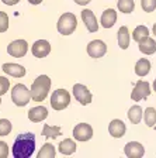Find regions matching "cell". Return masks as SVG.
Masks as SVG:
<instances>
[{"instance_id":"cell-1","label":"cell","mask_w":156,"mask_h":158,"mask_svg":"<svg viewBox=\"0 0 156 158\" xmlns=\"http://www.w3.org/2000/svg\"><path fill=\"white\" fill-rule=\"evenodd\" d=\"M13 157L14 158H30L35 151V135L33 133L18 134L13 144Z\"/></svg>"},{"instance_id":"cell-2","label":"cell","mask_w":156,"mask_h":158,"mask_svg":"<svg viewBox=\"0 0 156 158\" xmlns=\"http://www.w3.org/2000/svg\"><path fill=\"white\" fill-rule=\"evenodd\" d=\"M51 89V79L46 75H39L31 86V98L34 102H42Z\"/></svg>"},{"instance_id":"cell-3","label":"cell","mask_w":156,"mask_h":158,"mask_svg":"<svg viewBox=\"0 0 156 158\" xmlns=\"http://www.w3.org/2000/svg\"><path fill=\"white\" fill-rule=\"evenodd\" d=\"M78 27V20L73 13H63L58 20L56 28H58L59 34L62 35H69L76 30Z\"/></svg>"},{"instance_id":"cell-4","label":"cell","mask_w":156,"mask_h":158,"mask_svg":"<svg viewBox=\"0 0 156 158\" xmlns=\"http://www.w3.org/2000/svg\"><path fill=\"white\" fill-rule=\"evenodd\" d=\"M30 99H33L31 98V90H28V88L26 85L17 83L13 88V90H11V100L14 102L16 106L23 107V106H26L30 102Z\"/></svg>"},{"instance_id":"cell-5","label":"cell","mask_w":156,"mask_h":158,"mask_svg":"<svg viewBox=\"0 0 156 158\" xmlns=\"http://www.w3.org/2000/svg\"><path fill=\"white\" fill-rule=\"evenodd\" d=\"M70 103V95L65 89H56L52 92L51 96V106L55 110H63Z\"/></svg>"},{"instance_id":"cell-6","label":"cell","mask_w":156,"mask_h":158,"mask_svg":"<svg viewBox=\"0 0 156 158\" xmlns=\"http://www.w3.org/2000/svg\"><path fill=\"white\" fill-rule=\"evenodd\" d=\"M150 95V85L146 81H138L134 86V90L131 93V99L134 102H139V100H145L148 96Z\"/></svg>"},{"instance_id":"cell-7","label":"cell","mask_w":156,"mask_h":158,"mask_svg":"<svg viewBox=\"0 0 156 158\" xmlns=\"http://www.w3.org/2000/svg\"><path fill=\"white\" fill-rule=\"evenodd\" d=\"M28 51V44L26 40H16L13 43H10L7 45V52L9 55L14 56V58H23Z\"/></svg>"},{"instance_id":"cell-8","label":"cell","mask_w":156,"mask_h":158,"mask_svg":"<svg viewBox=\"0 0 156 158\" xmlns=\"http://www.w3.org/2000/svg\"><path fill=\"white\" fill-rule=\"evenodd\" d=\"M73 137L78 141H89L93 137V128L87 123H80L73 128Z\"/></svg>"},{"instance_id":"cell-9","label":"cell","mask_w":156,"mask_h":158,"mask_svg":"<svg viewBox=\"0 0 156 158\" xmlns=\"http://www.w3.org/2000/svg\"><path fill=\"white\" fill-rule=\"evenodd\" d=\"M73 96L80 105L86 106L91 102V93L85 85L82 83H76L73 85Z\"/></svg>"},{"instance_id":"cell-10","label":"cell","mask_w":156,"mask_h":158,"mask_svg":"<svg viewBox=\"0 0 156 158\" xmlns=\"http://www.w3.org/2000/svg\"><path fill=\"white\" fill-rule=\"evenodd\" d=\"M87 52L91 58H101L107 52V45L101 40H93L87 45Z\"/></svg>"},{"instance_id":"cell-11","label":"cell","mask_w":156,"mask_h":158,"mask_svg":"<svg viewBox=\"0 0 156 158\" xmlns=\"http://www.w3.org/2000/svg\"><path fill=\"white\" fill-rule=\"evenodd\" d=\"M31 52L37 58H45L49 52H51V44L46 40H38L33 44L31 47Z\"/></svg>"},{"instance_id":"cell-12","label":"cell","mask_w":156,"mask_h":158,"mask_svg":"<svg viewBox=\"0 0 156 158\" xmlns=\"http://www.w3.org/2000/svg\"><path fill=\"white\" fill-rule=\"evenodd\" d=\"M82 20L85 23L86 28H87L89 33H96L98 30V24H97V19H96L94 13L89 9H85L82 11Z\"/></svg>"},{"instance_id":"cell-13","label":"cell","mask_w":156,"mask_h":158,"mask_svg":"<svg viewBox=\"0 0 156 158\" xmlns=\"http://www.w3.org/2000/svg\"><path fill=\"white\" fill-rule=\"evenodd\" d=\"M124 152L128 158H141L143 154H145V148L141 143L138 141H131L125 145L124 148Z\"/></svg>"},{"instance_id":"cell-14","label":"cell","mask_w":156,"mask_h":158,"mask_svg":"<svg viewBox=\"0 0 156 158\" xmlns=\"http://www.w3.org/2000/svg\"><path fill=\"white\" fill-rule=\"evenodd\" d=\"M125 131H127L125 123H124L122 120H118V118L113 120V122L110 123V126H108V133L115 138H121L125 134Z\"/></svg>"},{"instance_id":"cell-15","label":"cell","mask_w":156,"mask_h":158,"mask_svg":"<svg viewBox=\"0 0 156 158\" xmlns=\"http://www.w3.org/2000/svg\"><path fill=\"white\" fill-rule=\"evenodd\" d=\"M3 71L10 76H14V78H23L26 75V68L23 65H18V64H3Z\"/></svg>"},{"instance_id":"cell-16","label":"cell","mask_w":156,"mask_h":158,"mask_svg":"<svg viewBox=\"0 0 156 158\" xmlns=\"http://www.w3.org/2000/svg\"><path fill=\"white\" fill-rule=\"evenodd\" d=\"M46 117H48V110L44 106H37V107L30 109L28 118L33 123H39V122H42V120H45Z\"/></svg>"},{"instance_id":"cell-17","label":"cell","mask_w":156,"mask_h":158,"mask_svg":"<svg viewBox=\"0 0 156 158\" xmlns=\"http://www.w3.org/2000/svg\"><path fill=\"white\" fill-rule=\"evenodd\" d=\"M139 51L146 55H152L156 52V41L153 38H150L149 35L143 37L139 41Z\"/></svg>"},{"instance_id":"cell-18","label":"cell","mask_w":156,"mask_h":158,"mask_svg":"<svg viewBox=\"0 0 156 158\" xmlns=\"http://www.w3.org/2000/svg\"><path fill=\"white\" fill-rule=\"evenodd\" d=\"M117 21V11L114 9H107L104 10L101 14V26L104 28H111Z\"/></svg>"},{"instance_id":"cell-19","label":"cell","mask_w":156,"mask_h":158,"mask_svg":"<svg viewBox=\"0 0 156 158\" xmlns=\"http://www.w3.org/2000/svg\"><path fill=\"white\" fill-rule=\"evenodd\" d=\"M76 143L72 138H65L63 141L59 143V152L63 155H72L76 151Z\"/></svg>"},{"instance_id":"cell-20","label":"cell","mask_w":156,"mask_h":158,"mask_svg":"<svg viewBox=\"0 0 156 158\" xmlns=\"http://www.w3.org/2000/svg\"><path fill=\"white\" fill-rule=\"evenodd\" d=\"M150 72V62L146 58H141L137 64H135V73L138 76H146Z\"/></svg>"},{"instance_id":"cell-21","label":"cell","mask_w":156,"mask_h":158,"mask_svg":"<svg viewBox=\"0 0 156 158\" xmlns=\"http://www.w3.org/2000/svg\"><path fill=\"white\" fill-rule=\"evenodd\" d=\"M118 45L120 48L127 49L130 47V31H128L127 26H122L120 30H118Z\"/></svg>"},{"instance_id":"cell-22","label":"cell","mask_w":156,"mask_h":158,"mask_svg":"<svg viewBox=\"0 0 156 158\" xmlns=\"http://www.w3.org/2000/svg\"><path fill=\"white\" fill-rule=\"evenodd\" d=\"M142 107L138 105L132 106V107L128 110V118L132 124H139V122L142 120Z\"/></svg>"},{"instance_id":"cell-23","label":"cell","mask_w":156,"mask_h":158,"mask_svg":"<svg viewBox=\"0 0 156 158\" xmlns=\"http://www.w3.org/2000/svg\"><path fill=\"white\" fill-rule=\"evenodd\" d=\"M42 135L45 138H56V137H59V135H61V127H59V126L44 124Z\"/></svg>"},{"instance_id":"cell-24","label":"cell","mask_w":156,"mask_h":158,"mask_svg":"<svg viewBox=\"0 0 156 158\" xmlns=\"http://www.w3.org/2000/svg\"><path fill=\"white\" fill-rule=\"evenodd\" d=\"M118 10H120L121 13H132L134 9H135V3H134V0H118Z\"/></svg>"},{"instance_id":"cell-25","label":"cell","mask_w":156,"mask_h":158,"mask_svg":"<svg viewBox=\"0 0 156 158\" xmlns=\"http://www.w3.org/2000/svg\"><path fill=\"white\" fill-rule=\"evenodd\" d=\"M143 118H145V123H146L148 127H153V124H156V109L153 107L145 109Z\"/></svg>"},{"instance_id":"cell-26","label":"cell","mask_w":156,"mask_h":158,"mask_svg":"<svg viewBox=\"0 0 156 158\" xmlns=\"http://www.w3.org/2000/svg\"><path fill=\"white\" fill-rule=\"evenodd\" d=\"M55 157V147L49 143H45L44 147L39 150L38 158H54Z\"/></svg>"},{"instance_id":"cell-27","label":"cell","mask_w":156,"mask_h":158,"mask_svg":"<svg viewBox=\"0 0 156 158\" xmlns=\"http://www.w3.org/2000/svg\"><path fill=\"white\" fill-rule=\"evenodd\" d=\"M146 35H149V28H148L146 26H138L132 33V38L135 40L137 43H139L141 40Z\"/></svg>"},{"instance_id":"cell-28","label":"cell","mask_w":156,"mask_h":158,"mask_svg":"<svg viewBox=\"0 0 156 158\" xmlns=\"http://www.w3.org/2000/svg\"><path fill=\"white\" fill-rule=\"evenodd\" d=\"M11 123L7 120V118H0V137H4V135H9L11 131Z\"/></svg>"},{"instance_id":"cell-29","label":"cell","mask_w":156,"mask_h":158,"mask_svg":"<svg viewBox=\"0 0 156 158\" xmlns=\"http://www.w3.org/2000/svg\"><path fill=\"white\" fill-rule=\"evenodd\" d=\"M141 6H142L143 11L152 13L153 10L156 9V0H141Z\"/></svg>"},{"instance_id":"cell-30","label":"cell","mask_w":156,"mask_h":158,"mask_svg":"<svg viewBox=\"0 0 156 158\" xmlns=\"http://www.w3.org/2000/svg\"><path fill=\"white\" fill-rule=\"evenodd\" d=\"M9 28V17L4 11H0V33H4Z\"/></svg>"},{"instance_id":"cell-31","label":"cell","mask_w":156,"mask_h":158,"mask_svg":"<svg viewBox=\"0 0 156 158\" xmlns=\"http://www.w3.org/2000/svg\"><path fill=\"white\" fill-rule=\"evenodd\" d=\"M9 88H10L9 79L4 78V76H0V96L6 95L7 90H9Z\"/></svg>"},{"instance_id":"cell-32","label":"cell","mask_w":156,"mask_h":158,"mask_svg":"<svg viewBox=\"0 0 156 158\" xmlns=\"http://www.w3.org/2000/svg\"><path fill=\"white\" fill-rule=\"evenodd\" d=\"M9 155V145L7 143L0 141V158H6Z\"/></svg>"},{"instance_id":"cell-33","label":"cell","mask_w":156,"mask_h":158,"mask_svg":"<svg viewBox=\"0 0 156 158\" xmlns=\"http://www.w3.org/2000/svg\"><path fill=\"white\" fill-rule=\"evenodd\" d=\"M4 4H7V6H14V4H17L20 2V0H2Z\"/></svg>"},{"instance_id":"cell-34","label":"cell","mask_w":156,"mask_h":158,"mask_svg":"<svg viewBox=\"0 0 156 158\" xmlns=\"http://www.w3.org/2000/svg\"><path fill=\"white\" fill-rule=\"evenodd\" d=\"M90 2H91V0H80L78 4H80V6H86V4L90 3Z\"/></svg>"},{"instance_id":"cell-35","label":"cell","mask_w":156,"mask_h":158,"mask_svg":"<svg viewBox=\"0 0 156 158\" xmlns=\"http://www.w3.org/2000/svg\"><path fill=\"white\" fill-rule=\"evenodd\" d=\"M31 4H39V3H42V0H28Z\"/></svg>"},{"instance_id":"cell-36","label":"cell","mask_w":156,"mask_h":158,"mask_svg":"<svg viewBox=\"0 0 156 158\" xmlns=\"http://www.w3.org/2000/svg\"><path fill=\"white\" fill-rule=\"evenodd\" d=\"M152 31H153V34L156 35V24H153V28H152Z\"/></svg>"},{"instance_id":"cell-37","label":"cell","mask_w":156,"mask_h":158,"mask_svg":"<svg viewBox=\"0 0 156 158\" xmlns=\"http://www.w3.org/2000/svg\"><path fill=\"white\" fill-rule=\"evenodd\" d=\"M153 89H155V92H156V79L153 81Z\"/></svg>"},{"instance_id":"cell-38","label":"cell","mask_w":156,"mask_h":158,"mask_svg":"<svg viewBox=\"0 0 156 158\" xmlns=\"http://www.w3.org/2000/svg\"><path fill=\"white\" fill-rule=\"evenodd\" d=\"M73 2H75V3H79V2H80V0H73Z\"/></svg>"},{"instance_id":"cell-39","label":"cell","mask_w":156,"mask_h":158,"mask_svg":"<svg viewBox=\"0 0 156 158\" xmlns=\"http://www.w3.org/2000/svg\"><path fill=\"white\" fill-rule=\"evenodd\" d=\"M0 105H2V99H0Z\"/></svg>"},{"instance_id":"cell-40","label":"cell","mask_w":156,"mask_h":158,"mask_svg":"<svg viewBox=\"0 0 156 158\" xmlns=\"http://www.w3.org/2000/svg\"><path fill=\"white\" fill-rule=\"evenodd\" d=\"M155 130H156V127H155Z\"/></svg>"}]
</instances>
